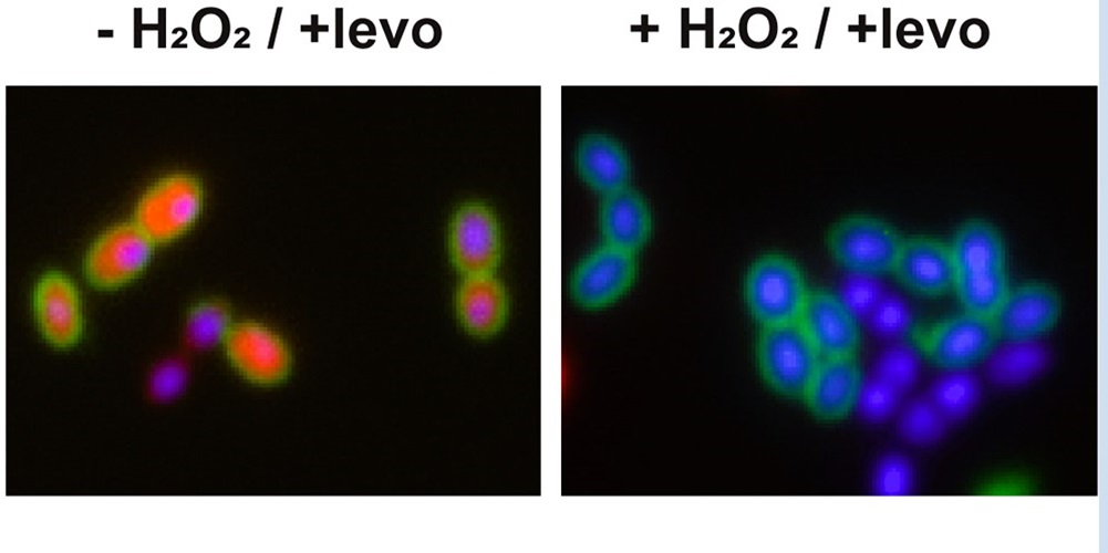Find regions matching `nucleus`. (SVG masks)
<instances>
[{
  "label": "nucleus",
  "instance_id": "nucleus-1",
  "mask_svg": "<svg viewBox=\"0 0 1108 553\" xmlns=\"http://www.w3.org/2000/svg\"><path fill=\"white\" fill-rule=\"evenodd\" d=\"M956 293L963 311L992 317L1009 290L1006 249L998 230L983 219H970L949 243Z\"/></svg>",
  "mask_w": 1108,
  "mask_h": 553
},
{
  "label": "nucleus",
  "instance_id": "nucleus-2",
  "mask_svg": "<svg viewBox=\"0 0 1108 553\" xmlns=\"http://www.w3.org/2000/svg\"><path fill=\"white\" fill-rule=\"evenodd\" d=\"M809 290L799 267L779 253L755 260L744 283L747 306L760 327L796 322Z\"/></svg>",
  "mask_w": 1108,
  "mask_h": 553
},
{
  "label": "nucleus",
  "instance_id": "nucleus-3",
  "mask_svg": "<svg viewBox=\"0 0 1108 553\" xmlns=\"http://www.w3.org/2000/svg\"><path fill=\"white\" fill-rule=\"evenodd\" d=\"M915 347L949 371L965 369L987 356L998 337L990 317L963 311L913 330Z\"/></svg>",
  "mask_w": 1108,
  "mask_h": 553
},
{
  "label": "nucleus",
  "instance_id": "nucleus-4",
  "mask_svg": "<svg viewBox=\"0 0 1108 553\" xmlns=\"http://www.w3.org/2000/svg\"><path fill=\"white\" fill-rule=\"evenodd\" d=\"M756 358L774 390L800 398L821 357L797 322H790L760 327Z\"/></svg>",
  "mask_w": 1108,
  "mask_h": 553
},
{
  "label": "nucleus",
  "instance_id": "nucleus-5",
  "mask_svg": "<svg viewBox=\"0 0 1108 553\" xmlns=\"http://www.w3.org/2000/svg\"><path fill=\"white\" fill-rule=\"evenodd\" d=\"M902 241L895 228L867 215L838 220L827 237L828 249L840 264L873 275L892 270Z\"/></svg>",
  "mask_w": 1108,
  "mask_h": 553
},
{
  "label": "nucleus",
  "instance_id": "nucleus-6",
  "mask_svg": "<svg viewBox=\"0 0 1108 553\" xmlns=\"http://www.w3.org/2000/svg\"><path fill=\"white\" fill-rule=\"evenodd\" d=\"M203 188L187 174L166 176L151 186L138 200L133 222L154 242L172 240L185 232L198 217Z\"/></svg>",
  "mask_w": 1108,
  "mask_h": 553
},
{
  "label": "nucleus",
  "instance_id": "nucleus-7",
  "mask_svg": "<svg viewBox=\"0 0 1108 553\" xmlns=\"http://www.w3.org/2000/svg\"><path fill=\"white\" fill-rule=\"evenodd\" d=\"M447 246L464 275L494 273L503 255V233L493 208L479 200L462 204L451 218Z\"/></svg>",
  "mask_w": 1108,
  "mask_h": 553
},
{
  "label": "nucleus",
  "instance_id": "nucleus-8",
  "mask_svg": "<svg viewBox=\"0 0 1108 553\" xmlns=\"http://www.w3.org/2000/svg\"><path fill=\"white\" fill-rule=\"evenodd\" d=\"M221 343L229 363L251 383L275 385L290 373L292 355L287 342L261 322H234Z\"/></svg>",
  "mask_w": 1108,
  "mask_h": 553
},
{
  "label": "nucleus",
  "instance_id": "nucleus-9",
  "mask_svg": "<svg viewBox=\"0 0 1108 553\" xmlns=\"http://www.w3.org/2000/svg\"><path fill=\"white\" fill-rule=\"evenodd\" d=\"M154 243L133 221L117 223L91 244L84 260L85 274L100 286L122 284L145 267Z\"/></svg>",
  "mask_w": 1108,
  "mask_h": 553
},
{
  "label": "nucleus",
  "instance_id": "nucleus-10",
  "mask_svg": "<svg viewBox=\"0 0 1108 553\" xmlns=\"http://www.w3.org/2000/svg\"><path fill=\"white\" fill-rule=\"evenodd\" d=\"M636 268L635 253L604 243L577 265L570 294L584 309L604 307L628 291Z\"/></svg>",
  "mask_w": 1108,
  "mask_h": 553
},
{
  "label": "nucleus",
  "instance_id": "nucleus-11",
  "mask_svg": "<svg viewBox=\"0 0 1108 553\" xmlns=\"http://www.w3.org/2000/svg\"><path fill=\"white\" fill-rule=\"evenodd\" d=\"M1062 310L1058 292L1043 282L1009 288L991 317L998 336L1035 340L1057 322Z\"/></svg>",
  "mask_w": 1108,
  "mask_h": 553
},
{
  "label": "nucleus",
  "instance_id": "nucleus-12",
  "mask_svg": "<svg viewBox=\"0 0 1108 553\" xmlns=\"http://www.w3.org/2000/svg\"><path fill=\"white\" fill-rule=\"evenodd\" d=\"M796 322L820 357L856 356L857 317L839 295L809 290Z\"/></svg>",
  "mask_w": 1108,
  "mask_h": 553
},
{
  "label": "nucleus",
  "instance_id": "nucleus-13",
  "mask_svg": "<svg viewBox=\"0 0 1108 553\" xmlns=\"http://www.w3.org/2000/svg\"><path fill=\"white\" fill-rule=\"evenodd\" d=\"M33 311L44 338L54 346L76 343L83 331L80 295L73 282L60 272L44 274L35 285Z\"/></svg>",
  "mask_w": 1108,
  "mask_h": 553
},
{
  "label": "nucleus",
  "instance_id": "nucleus-14",
  "mask_svg": "<svg viewBox=\"0 0 1108 553\" xmlns=\"http://www.w3.org/2000/svg\"><path fill=\"white\" fill-rule=\"evenodd\" d=\"M862 382L856 356L821 357L800 398L816 417L840 419L856 407Z\"/></svg>",
  "mask_w": 1108,
  "mask_h": 553
},
{
  "label": "nucleus",
  "instance_id": "nucleus-15",
  "mask_svg": "<svg viewBox=\"0 0 1108 553\" xmlns=\"http://www.w3.org/2000/svg\"><path fill=\"white\" fill-rule=\"evenodd\" d=\"M454 305L463 330L484 340L504 328L510 311L508 292L495 272L464 275Z\"/></svg>",
  "mask_w": 1108,
  "mask_h": 553
},
{
  "label": "nucleus",
  "instance_id": "nucleus-16",
  "mask_svg": "<svg viewBox=\"0 0 1108 553\" xmlns=\"http://www.w3.org/2000/svg\"><path fill=\"white\" fill-rule=\"evenodd\" d=\"M908 289L924 295L953 286L954 267L949 243L928 236L903 238L891 270Z\"/></svg>",
  "mask_w": 1108,
  "mask_h": 553
},
{
  "label": "nucleus",
  "instance_id": "nucleus-17",
  "mask_svg": "<svg viewBox=\"0 0 1108 553\" xmlns=\"http://www.w3.org/2000/svg\"><path fill=\"white\" fill-rule=\"evenodd\" d=\"M599 222L604 243L633 253L648 241L652 228L649 206L629 186L603 195Z\"/></svg>",
  "mask_w": 1108,
  "mask_h": 553
},
{
  "label": "nucleus",
  "instance_id": "nucleus-18",
  "mask_svg": "<svg viewBox=\"0 0 1108 553\" xmlns=\"http://www.w3.org/2000/svg\"><path fill=\"white\" fill-rule=\"evenodd\" d=\"M574 160L582 180L602 195L628 186V156L623 147L610 136L584 135L577 145Z\"/></svg>",
  "mask_w": 1108,
  "mask_h": 553
},
{
  "label": "nucleus",
  "instance_id": "nucleus-19",
  "mask_svg": "<svg viewBox=\"0 0 1108 553\" xmlns=\"http://www.w3.org/2000/svg\"><path fill=\"white\" fill-rule=\"evenodd\" d=\"M986 372L998 385L1014 386L1033 378L1047 363L1046 349L1035 340H1007L987 355Z\"/></svg>",
  "mask_w": 1108,
  "mask_h": 553
},
{
  "label": "nucleus",
  "instance_id": "nucleus-20",
  "mask_svg": "<svg viewBox=\"0 0 1108 553\" xmlns=\"http://www.w3.org/2000/svg\"><path fill=\"white\" fill-rule=\"evenodd\" d=\"M978 398L976 377L965 369H952L934 382L929 399L945 420H955L965 417Z\"/></svg>",
  "mask_w": 1108,
  "mask_h": 553
},
{
  "label": "nucleus",
  "instance_id": "nucleus-21",
  "mask_svg": "<svg viewBox=\"0 0 1108 553\" xmlns=\"http://www.w3.org/2000/svg\"><path fill=\"white\" fill-rule=\"evenodd\" d=\"M229 305L220 299H206L195 304L186 319V338L197 348L222 342L232 325Z\"/></svg>",
  "mask_w": 1108,
  "mask_h": 553
},
{
  "label": "nucleus",
  "instance_id": "nucleus-22",
  "mask_svg": "<svg viewBox=\"0 0 1108 553\" xmlns=\"http://www.w3.org/2000/svg\"><path fill=\"white\" fill-rule=\"evenodd\" d=\"M944 424L945 418L930 399H918L903 410L899 430L908 441L924 445L935 441L943 434Z\"/></svg>",
  "mask_w": 1108,
  "mask_h": 553
},
{
  "label": "nucleus",
  "instance_id": "nucleus-23",
  "mask_svg": "<svg viewBox=\"0 0 1108 553\" xmlns=\"http://www.w3.org/2000/svg\"><path fill=\"white\" fill-rule=\"evenodd\" d=\"M919 357L915 348L899 344L882 353L876 365V377L900 394L917 380Z\"/></svg>",
  "mask_w": 1108,
  "mask_h": 553
},
{
  "label": "nucleus",
  "instance_id": "nucleus-24",
  "mask_svg": "<svg viewBox=\"0 0 1108 553\" xmlns=\"http://www.w3.org/2000/svg\"><path fill=\"white\" fill-rule=\"evenodd\" d=\"M871 330L882 337H897L911 328L912 314L897 295L883 294L867 316Z\"/></svg>",
  "mask_w": 1108,
  "mask_h": 553
},
{
  "label": "nucleus",
  "instance_id": "nucleus-25",
  "mask_svg": "<svg viewBox=\"0 0 1108 553\" xmlns=\"http://www.w3.org/2000/svg\"><path fill=\"white\" fill-rule=\"evenodd\" d=\"M883 294L876 275L851 272L842 283L839 298L856 317H867Z\"/></svg>",
  "mask_w": 1108,
  "mask_h": 553
},
{
  "label": "nucleus",
  "instance_id": "nucleus-26",
  "mask_svg": "<svg viewBox=\"0 0 1108 553\" xmlns=\"http://www.w3.org/2000/svg\"><path fill=\"white\" fill-rule=\"evenodd\" d=\"M900 393L877 377L862 382L856 407L871 421H882L897 409Z\"/></svg>",
  "mask_w": 1108,
  "mask_h": 553
},
{
  "label": "nucleus",
  "instance_id": "nucleus-27",
  "mask_svg": "<svg viewBox=\"0 0 1108 553\" xmlns=\"http://www.w3.org/2000/svg\"><path fill=\"white\" fill-rule=\"evenodd\" d=\"M913 472L910 463L902 457L884 458L874 472V488L883 495H903L912 488Z\"/></svg>",
  "mask_w": 1108,
  "mask_h": 553
},
{
  "label": "nucleus",
  "instance_id": "nucleus-28",
  "mask_svg": "<svg viewBox=\"0 0 1108 553\" xmlns=\"http://www.w3.org/2000/svg\"><path fill=\"white\" fill-rule=\"evenodd\" d=\"M185 380L184 366L177 362H167L153 374L151 389L157 398H170L182 390Z\"/></svg>",
  "mask_w": 1108,
  "mask_h": 553
}]
</instances>
